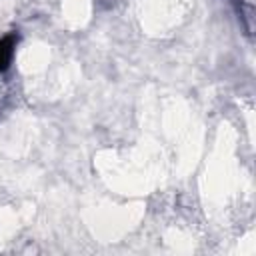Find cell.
Listing matches in <instances>:
<instances>
[{
  "instance_id": "1",
  "label": "cell",
  "mask_w": 256,
  "mask_h": 256,
  "mask_svg": "<svg viewBox=\"0 0 256 256\" xmlns=\"http://www.w3.org/2000/svg\"><path fill=\"white\" fill-rule=\"evenodd\" d=\"M18 42H20L18 30H12V32H6L4 36H0V74L10 70L12 60L16 56Z\"/></svg>"
}]
</instances>
